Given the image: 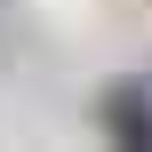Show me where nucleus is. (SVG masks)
I'll use <instances>...</instances> for the list:
<instances>
[{
	"label": "nucleus",
	"mask_w": 152,
	"mask_h": 152,
	"mask_svg": "<svg viewBox=\"0 0 152 152\" xmlns=\"http://www.w3.org/2000/svg\"><path fill=\"white\" fill-rule=\"evenodd\" d=\"M96 128L112 136V144H128V152H152V80H112L104 96H96Z\"/></svg>",
	"instance_id": "f257e3e1"
}]
</instances>
